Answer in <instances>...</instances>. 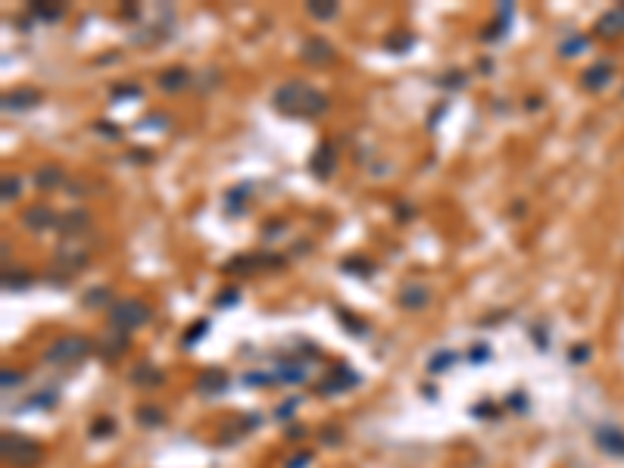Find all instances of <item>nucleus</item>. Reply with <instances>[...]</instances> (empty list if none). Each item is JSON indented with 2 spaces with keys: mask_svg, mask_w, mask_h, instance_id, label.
I'll return each mask as SVG.
<instances>
[{
  "mask_svg": "<svg viewBox=\"0 0 624 468\" xmlns=\"http://www.w3.org/2000/svg\"><path fill=\"white\" fill-rule=\"evenodd\" d=\"M272 104L278 113L294 116V119H319L328 113V97L322 91L310 88L306 82H284L275 88Z\"/></svg>",
  "mask_w": 624,
  "mask_h": 468,
  "instance_id": "1",
  "label": "nucleus"
},
{
  "mask_svg": "<svg viewBox=\"0 0 624 468\" xmlns=\"http://www.w3.org/2000/svg\"><path fill=\"white\" fill-rule=\"evenodd\" d=\"M91 350H94V343L88 338H82V334H66V338L53 340L50 347L44 350V362L57 365V369H72V365L88 359Z\"/></svg>",
  "mask_w": 624,
  "mask_h": 468,
  "instance_id": "2",
  "label": "nucleus"
},
{
  "mask_svg": "<svg viewBox=\"0 0 624 468\" xmlns=\"http://www.w3.org/2000/svg\"><path fill=\"white\" fill-rule=\"evenodd\" d=\"M0 450H4V462L13 468H35L44 456L41 443L31 440L26 434H16V431H6L0 437Z\"/></svg>",
  "mask_w": 624,
  "mask_h": 468,
  "instance_id": "3",
  "label": "nucleus"
},
{
  "mask_svg": "<svg viewBox=\"0 0 624 468\" xmlns=\"http://www.w3.org/2000/svg\"><path fill=\"white\" fill-rule=\"evenodd\" d=\"M150 318H153L150 303L134 300V296L113 303V309H109V328H119V331H128V334L138 331V328H144Z\"/></svg>",
  "mask_w": 624,
  "mask_h": 468,
  "instance_id": "4",
  "label": "nucleus"
},
{
  "mask_svg": "<svg viewBox=\"0 0 624 468\" xmlns=\"http://www.w3.org/2000/svg\"><path fill=\"white\" fill-rule=\"evenodd\" d=\"M300 60H303L306 66H331V62L337 60V47L331 44L328 38L312 35L300 44Z\"/></svg>",
  "mask_w": 624,
  "mask_h": 468,
  "instance_id": "5",
  "label": "nucleus"
},
{
  "mask_svg": "<svg viewBox=\"0 0 624 468\" xmlns=\"http://www.w3.org/2000/svg\"><path fill=\"white\" fill-rule=\"evenodd\" d=\"M278 265H284V256L243 253V256H234L231 262H225V272H256V269H278Z\"/></svg>",
  "mask_w": 624,
  "mask_h": 468,
  "instance_id": "6",
  "label": "nucleus"
},
{
  "mask_svg": "<svg viewBox=\"0 0 624 468\" xmlns=\"http://www.w3.org/2000/svg\"><path fill=\"white\" fill-rule=\"evenodd\" d=\"M596 447L606 452V456H615V459H624V428L618 425H599L596 434H593Z\"/></svg>",
  "mask_w": 624,
  "mask_h": 468,
  "instance_id": "7",
  "label": "nucleus"
},
{
  "mask_svg": "<svg viewBox=\"0 0 624 468\" xmlns=\"http://www.w3.org/2000/svg\"><path fill=\"white\" fill-rule=\"evenodd\" d=\"M60 216L53 213V206H47V203H31V206L22 213V225H26L28 231H47V228H57Z\"/></svg>",
  "mask_w": 624,
  "mask_h": 468,
  "instance_id": "8",
  "label": "nucleus"
},
{
  "mask_svg": "<svg viewBox=\"0 0 624 468\" xmlns=\"http://www.w3.org/2000/svg\"><path fill=\"white\" fill-rule=\"evenodd\" d=\"M41 100H44V94L26 84V88H13L4 94V109L6 113H26V109H35Z\"/></svg>",
  "mask_w": 624,
  "mask_h": 468,
  "instance_id": "9",
  "label": "nucleus"
},
{
  "mask_svg": "<svg viewBox=\"0 0 624 468\" xmlns=\"http://www.w3.org/2000/svg\"><path fill=\"white\" fill-rule=\"evenodd\" d=\"M397 303L403 309H425L431 303V287L425 281H406L397 294Z\"/></svg>",
  "mask_w": 624,
  "mask_h": 468,
  "instance_id": "10",
  "label": "nucleus"
},
{
  "mask_svg": "<svg viewBox=\"0 0 624 468\" xmlns=\"http://www.w3.org/2000/svg\"><path fill=\"white\" fill-rule=\"evenodd\" d=\"M612 75H615V62H609V60H599V62H593L590 69H584V75H581V84H584V91H603L606 84L612 82Z\"/></svg>",
  "mask_w": 624,
  "mask_h": 468,
  "instance_id": "11",
  "label": "nucleus"
},
{
  "mask_svg": "<svg viewBox=\"0 0 624 468\" xmlns=\"http://www.w3.org/2000/svg\"><path fill=\"white\" fill-rule=\"evenodd\" d=\"M334 166H337V153H334V147H331V140H322L319 147H315V153H312V160H310V172L315 178H331V172H334Z\"/></svg>",
  "mask_w": 624,
  "mask_h": 468,
  "instance_id": "12",
  "label": "nucleus"
},
{
  "mask_svg": "<svg viewBox=\"0 0 624 468\" xmlns=\"http://www.w3.org/2000/svg\"><path fill=\"white\" fill-rule=\"evenodd\" d=\"M128 347H131L128 331H119V328H106V334L97 340V350L106 359H119L122 353H128Z\"/></svg>",
  "mask_w": 624,
  "mask_h": 468,
  "instance_id": "13",
  "label": "nucleus"
},
{
  "mask_svg": "<svg viewBox=\"0 0 624 468\" xmlns=\"http://www.w3.org/2000/svg\"><path fill=\"white\" fill-rule=\"evenodd\" d=\"M88 228H91V213H88V209H82V206H75V209H69V213H62L60 222H57V231L66 234V238L84 234Z\"/></svg>",
  "mask_w": 624,
  "mask_h": 468,
  "instance_id": "14",
  "label": "nucleus"
},
{
  "mask_svg": "<svg viewBox=\"0 0 624 468\" xmlns=\"http://www.w3.org/2000/svg\"><path fill=\"white\" fill-rule=\"evenodd\" d=\"M191 82H194V78H191V69H187V66H169V69H163V72H160V78H156L160 91H165V94L185 91Z\"/></svg>",
  "mask_w": 624,
  "mask_h": 468,
  "instance_id": "15",
  "label": "nucleus"
},
{
  "mask_svg": "<svg viewBox=\"0 0 624 468\" xmlns=\"http://www.w3.org/2000/svg\"><path fill=\"white\" fill-rule=\"evenodd\" d=\"M131 384L134 387H144V390H153V387H163V381H165V372L163 369H156L153 362H141V365H134L131 369Z\"/></svg>",
  "mask_w": 624,
  "mask_h": 468,
  "instance_id": "16",
  "label": "nucleus"
},
{
  "mask_svg": "<svg viewBox=\"0 0 624 468\" xmlns=\"http://www.w3.org/2000/svg\"><path fill=\"white\" fill-rule=\"evenodd\" d=\"M359 384V374L350 372V369H341V372H331L325 381L319 384V394H344V390L356 387Z\"/></svg>",
  "mask_w": 624,
  "mask_h": 468,
  "instance_id": "17",
  "label": "nucleus"
},
{
  "mask_svg": "<svg viewBox=\"0 0 624 468\" xmlns=\"http://www.w3.org/2000/svg\"><path fill=\"white\" fill-rule=\"evenodd\" d=\"M596 35H603V38H618V35H624V4L599 16Z\"/></svg>",
  "mask_w": 624,
  "mask_h": 468,
  "instance_id": "18",
  "label": "nucleus"
},
{
  "mask_svg": "<svg viewBox=\"0 0 624 468\" xmlns=\"http://www.w3.org/2000/svg\"><path fill=\"white\" fill-rule=\"evenodd\" d=\"M62 182H66V172L57 162H47L35 172V187H41V191H57V187H62Z\"/></svg>",
  "mask_w": 624,
  "mask_h": 468,
  "instance_id": "19",
  "label": "nucleus"
},
{
  "mask_svg": "<svg viewBox=\"0 0 624 468\" xmlns=\"http://www.w3.org/2000/svg\"><path fill=\"white\" fill-rule=\"evenodd\" d=\"M197 394H203V396H219L222 390L228 387V378H225V372H203L200 378H197Z\"/></svg>",
  "mask_w": 624,
  "mask_h": 468,
  "instance_id": "20",
  "label": "nucleus"
},
{
  "mask_svg": "<svg viewBox=\"0 0 624 468\" xmlns=\"http://www.w3.org/2000/svg\"><path fill=\"white\" fill-rule=\"evenodd\" d=\"M134 421H138L141 428H147V431H153V428L165 425V412L156 403H144V406H138V409H134Z\"/></svg>",
  "mask_w": 624,
  "mask_h": 468,
  "instance_id": "21",
  "label": "nucleus"
},
{
  "mask_svg": "<svg viewBox=\"0 0 624 468\" xmlns=\"http://www.w3.org/2000/svg\"><path fill=\"white\" fill-rule=\"evenodd\" d=\"M88 250H69V247H60L57 250V262L60 265H69V272H78V269H84L88 265Z\"/></svg>",
  "mask_w": 624,
  "mask_h": 468,
  "instance_id": "22",
  "label": "nucleus"
},
{
  "mask_svg": "<svg viewBox=\"0 0 624 468\" xmlns=\"http://www.w3.org/2000/svg\"><path fill=\"white\" fill-rule=\"evenodd\" d=\"M106 303H113V291L104 284L82 294V306H88V309H100V306H106Z\"/></svg>",
  "mask_w": 624,
  "mask_h": 468,
  "instance_id": "23",
  "label": "nucleus"
},
{
  "mask_svg": "<svg viewBox=\"0 0 624 468\" xmlns=\"http://www.w3.org/2000/svg\"><path fill=\"white\" fill-rule=\"evenodd\" d=\"M337 10H341V6H337L334 0H312V4H306V13H310L312 19H319V22L334 19Z\"/></svg>",
  "mask_w": 624,
  "mask_h": 468,
  "instance_id": "24",
  "label": "nucleus"
},
{
  "mask_svg": "<svg viewBox=\"0 0 624 468\" xmlns=\"http://www.w3.org/2000/svg\"><path fill=\"white\" fill-rule=\"evenodd\" d=\"M19 194H22V178L19 175H4L0 178V200L13 203Z\"/></svg>",
  "mask_w": 624,
  "mask_h": 468,
  "instance_id": "25",
  "label": "nucleus"
},
{
  "mask_svg": "<svg viewBox=\"0 0 624 468\" xmlns=\"http://www.w3.org/2000/svg\"><path fill=\"white\" fill-rule=\"evenodd\" d=\"M31 16H38V19H44V22H57V19H62L66 16V6H50V4H31Z\"/></svg>",
  "mask_w": 624,
  "mask_h": 468,
  "instance_id": "26",
  "label": "nucleus"
},
{
  "mask_svg": "<svg viewBox=\"0 0 624 468\" xmlns=\"http://www.w3.org/2000/svg\"><path fill=\"white\" fill-rule=\"evenodd\" d=\"M4 287L6 291H26L31 287V275L28 272H4Z\"/></svg>",
  "mask_w": 624,
  "mask_h": 468,
  "instance_id": "27",
  "label": "nucleus"
},
{
  "mask_svg": "<svg viewBox=\"0 0 624 468\" xmlns=\"http://www.w3.org/2000/svg\"><path fill=\"white\" fill-rule=\"evenodd\" d=\"M459 359V353H453V350H444V353H437V356H431V362H428V372L431 374H440V372H447L449 365Z\"/></svg>",
  "mask_w": 624,
  "mask_h": 468,
  "instance_id": "28",
  "label": "nucleus"
},
{
  "mask_svg": "<svg viewBox=\"0 0 624 468\" xmlns=\"http://www.w3.org/2000/svg\"><path fill=\"white\" fill-rule=\"evenodd\" d=\"M275 378L284 381V384H300V381H306V372H303V365H281Z\"/></svg>",
  "mask_w": 624,
  "mask_h": 468,
  "instance_id": "29",
  "label": "nucleus"
},
{
  "mask_svg": "<svg viewBox=\"0 0 624 468\" xmlns=\"http://www.w3.org/2000/svg\"><path fill=\"white\" fill-rule=\"evenodd\" d=\"M116 434V421L113 418H94V425H91V437L94 440H104V437H113Z\"/></svg>",
  "mask_w": 624,
  "mask_h": 468,
  "instance_id": "30",
  "label": "nucleus"
},
{
  "mask_svg": "<svg viewBox=\"0 0 624 468\" xmlns=\"http://www.w3.org/2000/svg\"><path fill=\"white\" fill-rule=\"evenodd\" d=\"M584 47H590V38H584V35H574V38H568V41L559 47V53H565V57H578V53L584 50Z\"/></svg>",
  "mask_w": 624,
  "mask_h": 468,
  "instance_id": "31",
  "label": "nucleus"
},
{
  "mask_svg": "<svg viewBox=\"0 0 624 468\" xmlns=\"http://www.w3.org/2000/svg\"><path fill=\"white\" fill-rule=\"evenodd\" d=\"M337 318H341V322H346V331H350V334H366V331H368L366 322H359V318H353L346 309H337Z\"/></svg>",
  "mask_w": 624,
  "mask_h": 468,
  "instance_id": "32",
  "label": "nucleus"
},
{
  "mask_svg": "<svg viewBox=\"0 0 624 468\" xmlns=\"http://www.w3.org/2000/svg\"><path fill=\"white\" fill-rule=\"evenodd\" d=\"M412 41H415L412 35H393V38H387L384 41V47L387 50H393V53H403L406 47H412Z\"/></svg>",
  "mask_w": 624,
  "mask_h": 468,
  "instance_id": "33",
  "label": "nucleus"
},
{
  "mask_svg": "<svg viewBox=\"0 0 624 468\" xmlns=\"http://www.w3.org/2000/svg\"><path fill=\"white\" fill-rule=\"evenodd\" d=\"M207 331H209V322H207V318H200V322H197V325L191 328V331L185 334V340H181V343H185V347H194V343L200 340V338H203V334H207Z\"/></svg>",
  "mask_w": 624,
  "mask_h": 468,
  "instance_id": "34",
  "label": "nucleus"
},
{
  "mask_svg": "<svg viewBox=\"0 0 624 468\" xmlns=\"http://www.w3.org/2000/svg\"><path fill=\"white\" fill-rule=\"evenodd\" d=\"M238 300H241V291H238V287H225V291L216 296V303H219L222 309H231Z\"/></svg>",
  "mask_w": 624,
  "mask_h": 468,
  "instance_id": "35",
  "label": "nucleus"
},
{
  "mask_svg": "<svg viewBox=\"0 0 624 468\" xmlns=\"http://www.w3.org/2000/svg\"><path fill=\"white\" fill-rule=\"evenodd\" d=\"M344 269H346V272L356 269L359 275H372V272H375V262H368V260H344Z\"/></svg>",
  "mask_w": 624,
  "mask_h": 468,
  "instance_id": "36",
  "label": "nucleus"
},
{
  "mask_svg": "<svg viewBox=\"0 0 624 468\" xmlns=\"http://www.w3.org/2000/svg\"><path fill=\"white\" fill-rule=\"evenodd\" d=\"M487 359H491V347H487V343H475V347H471V353H469V362L481 365V362H487Z\"/></svg>",
  "mask_w": 624,
  "mask_h": 468,
  "instance_id": "37",
  "label": "nucleus"
},
{
  "mask_svg": "<svg viewBox=\"0 0 624 468\" xmlns=\"http://www.w3.org/2000/svg\"><path fill=\"white\" fill-rule=\"evenodd\" d=\"M590 353H593V350H590V343H578V347H571V356H568V359H571L574 365H581V362H587V359H590Z\"/></svg>",
  "mask_w": 624,
  "mask_h": 468,
  "instance_id": "38",
  "label": "nucleus"
},
{
  "mask_svg": "<svg viewBox=\"0 0 624 468\" xmlns=\"http://www.w3.org/2000/svg\"><path fill=\"white\" fill-rule=\"evenodd\" d=\"M94 131H97V135H104V138H113V140L122 138L119 125H109V122H97V125H94Z\"/></svg>",
  "mask_w": 624,
  "mask_h": 468,
  "instance_id": "39",
  "label": "nucleus"
},
{
  "mask_svg": "<svg viewBox=\"0 0 624 468\" xmlns=\"http://www.w3.org/2000/svg\"><path fill=\"white\" fill-rule=\"evenodd\" d=\"M0 384H4V390H10V387H19V384H22V374H19V372H10V369H4V374H0Z\"/></svg>",
  "mask_w": 624,
  "mask_h": 468,
  "instance_id": "40",
  "label": "nucleus"
},
{
  "mask_svg": "<svg viewBox=\"0 0 624 468\" xmlns=\"http://www.w3.org/2000/svg\"><path fill=\"white\" fill-rule=\"evenodd\" d=\"M440 84H444V88H462V84H465V75H462V72H449V75L440 78Z\"/></svg>",
  "mask_w": 624,
  "mask_h": 468,
  "instance_id": "41",
  "label": "nucleus"
},
{
  "mask_svg": "<svg viewBox=\"0 0 624 468\" xmlns=\"http://www.w3.org/2000/svg\"><path fill=\"white\" fill-rule=\"evenodd\" d=\"M113 97H141L138 84H122V88H113Z\"/></svg>",
  "mask_w": 624,
  "mask_h": 468,
  "instance_id": "42",
  "label": "nucleus"
},
{
  "mask_svg": "<svg viewBox=\"0 0 624 468\" xmlns=\"http://www.w3.org/2000/svg\"><path fill=\"white\" fill-rule=\"evenodd\" d=\"M310 462H312V452H306V450H303V452H297V456L290 459V462H288V468H306Z\"/></svg>",
  "mask_w": 624,
  "mask_h": 468,
  "instance_id": "43",
  "label": "nucleus"
},
{
  "mask_svg": "<svg viewBox=\"0 0 624 468\" xmlns=\"http://www.w3.org/2000/svg\"><path fill=\"white\" fill-rule=\"evenodd\" d=\"M272 378H275V374H266V372L259 374V372H253V374H247V384H263V387H266V384H272Z\"/></svg>",
  "mask_w": 624,
  "mask_h": 468,
  "instance_id": "44",
  "label": "nucleus"
},
{
  "mask_svg": "<svg viewBox=\"0 0 624 468\" xmlns=\"http://www.w3.org/2000/svg\"><path fill=\"white\" fill-rule=\"evenodd\" d=\"M505 406H509V409H515V412H525V409H527V406H525V394L509 396V400H505Z\"/></svg>",
  "mask_w": 624,
  "mask_h": 468,
  "instance_id": "45",
  "label": "nucleus"
},
{
  "mask_svg": "<svg viewBox=\"0 0 624 468\" xmlns=\"http://www.w3.org/2000/svg\"><path fill=\"white\" fill-rule=\"evenodd\" d=\"M319 437H322V440H328V443H341V431H337V434L334 431H319Z\"/></svg>",
  "mask_w": 624,
  "mask_h": 468,
  "instance_id": "46",
  "label": "nucleus"
},
{
  "mask_svg": "<svg viewBox=\"0 0 624 468\" xmlns=\"http://www.w3.org/2000/svg\"><path fill=\"white\" fill-rule=\"evenodd\" d=\"M297 403H300V400H288V406H281V409H278V418H288L290 412H294V406H297Z\"/></svg>",
  "mask_w": 624,
  "mask_h": 468,
  "instance_id": "47",
  "label": "nucleus"
},
{
  "mask_svg": "<svg viewBox=\"0 0 624 468\" xmlns=\"http://www.w3.org/2000/svg\"><path fill=\"white\" fill-rule=\"evenodd\" d=\"M303 434H306V431H303V425H290V437H294V440H300Z\"/></svg>",
  "mask_w": 624,
  "mask_h": 468,
  "instance_id": "48",
  "label": "nucleus"
}]
</instances>
